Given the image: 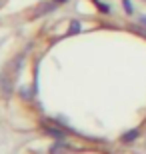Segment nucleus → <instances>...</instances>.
I'll use <instances>...</instances> for the list:
<instances>
[{
	"instance_id": "obj_1",
	"label": "nucleus",
	"mask_w": 146,
	"mask_h": 154,
	"mask_svg": "<svg viewBox=\"0 0 146 154\" xmlns=\"http://www.w3.org/2000/svg\"><path fill=\"white\" fill-rule=\"evenodd\" d=\"M52 154H62V152H68V146L66 144H62V140L60 142H56L54 146H52V150H50Z\"/></svg>"
},
{
	"instance_id": "obj_2",
	"label": "nucleus",
	"mask_w": 146,
	"mask_h": 154,
	"mask_svg": "<svg viewBox=\"0 0 146 154\" xmlns=\"http://www.w3.org/2000/svg\"><path fill=\"white\" fill-rule=\"evenodd\" d=\"M46 132H48V134H52V136H56L58 140H64V136H66V134H64L62 130H56V128H50V126H46Z\"/></svg>"
},
{
	"instance_id": "obj_3",
	"label": "nucleus",
	"mask_w": 146,
	"mask_h": 154,
	"mask_svg": "<svg viewBox=\"0 0 146 154\" xmlns=\"http://www.w3.org/2000/svg\"><path fill=\"white\" fill-rule=\"evenodd\" d=\"M136 134H138V132H130V134H126V136H124V142H128V140L136 138Z\"/></svg>"
},
{
	"instance_id": "obj_4",
	"label": "nucleus",
	"mask_w": 146,
	"mask_h": 154,
	"mask_svg": "<svg viewBox=\"0 0 146 154\" xmlns=\"http://www.w3.org/2000/svg\"><path fill=\"white\" fill-rule=\"evenodd\" d=\"M76 30H80V24H78V22H72V26H70V32H76Z\"/></svg>"
}]
</instances>
